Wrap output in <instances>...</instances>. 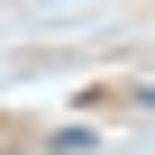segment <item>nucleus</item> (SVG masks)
Instances as JSON below:
<instances>
[{
	"label": "nucleus",
	"instance_id": "obj_1",
	"mask_svg": "<svg viewBox=\"0 0 155 155\" xmlns=\"http://www.w3.org/2000/svg\"><path fill=\"white\" fill-rule=\"evenodd\" d=\"M146 110H155V82H146Z\"/></svg>",
	"mask_w": 155,
	"mask_h": 155
}]
</instances>
